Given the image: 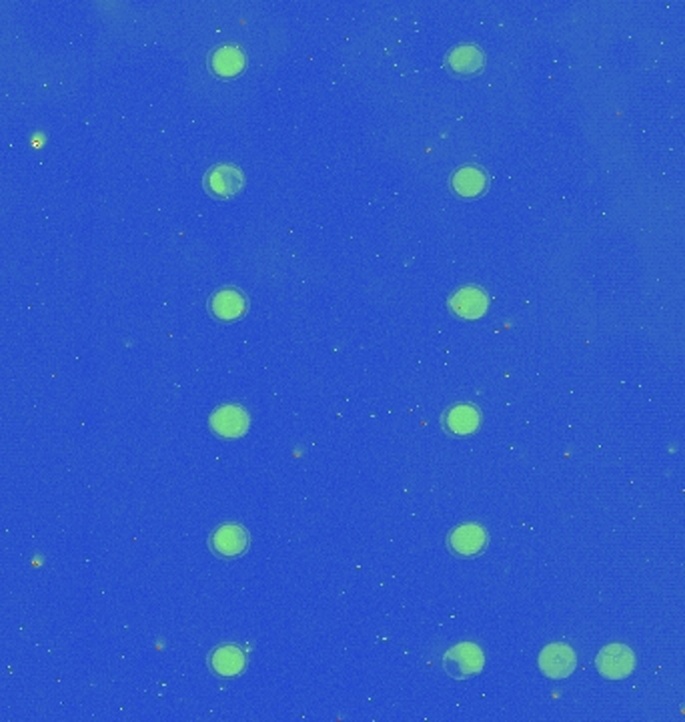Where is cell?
<instances>
[{"mask_svg": "<svg viewBox=\"0 0 685 722\" xmlns=\"http://www.w3.org/2000/svg\"><path fill=\"white\" fill-rule=\"evenodd\" d=\"M483 652L473 642H459L453 648H449L443 657V667L447 675L457 680L477 677L483 670Z\"/></svg>", "mask_w": 685, "mask_h": 722, "instance_id": "obj_1", "label": "cell"}, {"mask_svg": "<svg viewBox=\"0 0 685 722\" xmlns=\"http://www.w3.org/2000/svg\"><path fill=\"white\" fill-rule=\"evenodd\" d=\"M595 667L600 675L608 680L628 678L635 668V655L625 644H610L595 658Z\"/></svg>", "mask_w": 685, "mask_h": 722, "instance_id": "obj_2", "label": "cell"}, {"mask_svg": "<svg viewBox=\"0 0 685 722\" xmlns=\"http://www.w3.org/2000/svg\"><path fill=\"white\" fill-rule=\"evenodd\" d=\"M244 185V177L237 165H214L204 175V189H207L213 197L219 199H231L237 195Z\"/></svg>", "mask_w": 685, "mask_h": 722, "instance_id": "obj_3", "label": "cell"}, {"mask_svg": "<svg viewBox=\"0 0 685 722\" xmlns=\"http://www.w3.org/2000/svg\"><path fill=\"white\" fill-rule=\"evenodd\" d=\"M575 667H577L575 652L571 650V647H567V644L555 642L541 650L540 668L547 678L553 680L567 678L575 670Z\"/></svg>", "mask_w": 685, "mask_h": 722, "instance_id": "obj_4", "label": "cell"}, {"mask_svg": "<svg viewBox=\"0 0 685 722\" xmlns=\"http://www.w3.org/2000/svg\"><path fill=\"white\" fill-rule=\"evenodd\" d=\"M209 544L221 558H237L249 548V532L239 524H223L211 534Z\"/></svg>", "mask_w": 685, "mask_h": 722, "instance_id": "obj_5", "label": "cell"}, {"mask_svg": "<svg viewBox=\"0 0 685 722\" xmlns=\"http://www.w3.org/2000/svg\"><path fill=\"white\" fill-rule=\"evenodd\" d=\"M249 424H251L249 414L244 412L243 407L233 406V404L217 407L211 416L213 432L219 434L221 437H227V440H233V437H241L247 434Z\"/></svg>", "mask_w": 685, "mask_h": 722, "instance_id": "obj_6", "label": "cell"}, {"mask_svg": "<svg viewBox=\"0 0 685 722\" xmlns=\"http://www.w3.org/2000/svg\"><path fill=\"white\" fill-rule=\"evenodd\" d=\"M247 297H244L239 289L234 287H223L219 291H214L209 309L211 314L221 319V321H237L244 314H247Z\"/></svg>", "mask_w": 685, "mask_h": 722, "instance_id": "obj_7", "label": "cell"}, {"mask_svg": "<svg viewBox=\"0 0 685 722\" xmlns=\"http://www.w3.org/2000/svg\"><path fill=\"white\" fill-rule=\"evenodd\" d=\"M445 66L462 76L479 75L485 66V53L477 45H459L447 53Z\"/></svg>", "mask_w": 685, "mask_h": 722, "instance_id": "obj_8", "label": "cell"}, {"mask_svg": "<svg viewBox=\"0 0 685 722\" xmlns=\"http://www.w3.org/2000/svg\"><path fill=\"white\" fill-rule=\"evenodd\" d=\"M449 307L455 316L463 319H479L487 314L489 299L483 289L479 287H462L449 299Z\"/></svg>", "mask_w": 685, "mask_h": 722, "instance_id": "obj_9", "label": "cell"}, {"mask_svg": "<svg viewBox=\"0 0 685 722\" xmlns=\"http://www.w3.org/2000/svg\"><path fill=\"white\" fill-rule=\"evenodd\" d=\"M489 542L487 532L479 524H463L449 534V548L459 556H477Z\"/></svg>", "mask_w": 685, "mask_h": 722, "instance_id": "obj_10", "label": "cell"}, {"mask_svg": "<svg viewBox=\"0 0 685 722\" xmlns=\"http://www.w3.org/2000/svg\"><path fill=\"white\" fill-rule=\"evenodd\" d=\"M244 65H247V56L237 45H223L214 48L209 56V68L213 75L221 76V79H231V76L241 75Z\"/></svg>", "mask_w": 685, "mask_h": 722, "instance_id": "obj_11", "label": "cell"}, {"mask_svg": "<svg viewBox=\"0 0 685 722\" xmlns=\"http://www.w3.org/2000/svg\"><path fill=\"white\" fill-rule=\"evenodd\" d=\"M489 187V175L477 167V165H467V167L457 169L452 177V189L459 197L473 199L485 193Z\"/></svg>", "mask_w": 685, "mask_h": 722, "instance_id": "obj_12", "label": "cell"}, {"mask_svg": "<svg viewBox=\"0 0 685 722\" xmlns=\"http://www.w3.org/2000/svg\"><path fill=\"white\" fill-rule=\"evenodd\" d=\"M209 665L213 668L214 675H219L223 678H233L239 677L241 672L247 667V658H244L243 650L234 644H224L211 655Z\"/></svg>", "mask_w": 685, "mask_h": 722, "instance_id": "obj_13", "label": "cell"}, {"mask_svg": "<svg viewBox=\"0 0 685 722\" xmlns=\"http://www.w3.org/2000/svg\"><path fill=\"white\" fill-rule=\"evenodd\" d=\"M479 422H481V416H479L475 406L469 404H459L447 409V414L443 416V426L449 434L455 436H469L477 432Z\"/></svg>", "mask_w": 685, "mask_h": 722, "instance_id": "obj_14", "label": "cell"}]
</instances>
